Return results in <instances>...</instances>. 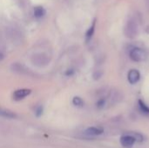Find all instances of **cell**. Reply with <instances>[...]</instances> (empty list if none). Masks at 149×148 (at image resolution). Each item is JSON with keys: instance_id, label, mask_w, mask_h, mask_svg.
Here are the masks:
<instances>
[{"instance_id": "cell-14", "label": "cell", "mask_w": 149, "mask_h": 148, "mask_svg": "<svg viewBox=\"0 0 149 148\" xmlns=\"http://www.w3.org/2000/svg\"><path fill=\"white\" fill-rule=\"evenodd\" d=\"M101 76H102V72H100V71H96V72H94V74H93V79H99L100 78H101Z\"/></svg>"}, {"instance_id": "cell-1", "label": "cell", "mask_w": 149, "mask_h": 148, "mask_svg": "<svg viewBox=\"0 0 149 148\" xmlns=\"http://www.w3.org/2000/svg\"><path fill=\"white\" fill-rule=\"evenodd\" d=\"M124 32H125V35L127 38H134L135 37H137V35L139 33V28H138V24L135 22V20L130 19L127 21V23L125 26Z\"/></svg>"}, {"instance_id": "cell-2", "label": "cell", "mask_w": 149, "mask_h": 148, "mask_svg": "<svg viewBox=\"0 0 149 148\" xmlns=\"http://www.w3.org/2000/svg\"><path fill=\"white\" fill-rule=\"evenodd\" d=\"M50 59L48 58L47 55H45V53H37L35 55L32 56L31 58V62L37 65V66H45L46 65H48Z\"/></svg>"}, {"instance_id": "cell-8", "label": "cell", "mask_w": 149, "mask_h": 148, "mask_svg": "<svg viewBox=\"0 0 149 148\" xmlns=\"http://www.w3.org/2000/svg\"><path fill=\"white\" fill-rule=\"evenodd\" d=\"M86 133L89 136H98L103 133V129L98 127H89L86 130Z\"/></svg>"}, {"instance_id": "cell-3", "label": "cell", "mask_w": 149, "mask_h": 148, "mask_svg": "<svg viewBox=\"0 0 149 148\" xmlns=\"http://www.w3.org/2000/svg\"><path fill=\"white\" fill-rule=\"evenodd\" d=\"M130 58L134 62H141L146 58L145 51L141 48H134L130 51Z\"/></svg>"}, {"instance_id": "cell-11", "label": "cell", "mask_w": 149, "mask_h": 148, "mask_svg": "<svg viewBox=\"0 0 149 148\" xmlns=\"http://www.w3.org/2000/svg\"><path fill=\"white\" fill-rule=\"evenodd\" d=\"M0 116H3V117H7V118H14L16 115L8 110H4V109L0 108Z\"/></svg>"}, {"instance_id": "cell-7", "label": "cell", "mask_w": 149, "mask_h": 148, "mask_svg": "<svg viewBox=\"0 0 149 148\" xmlns=\"http://www.w3.org/2000/svg\"><path fill=\"white\" fill-rule=\"evenodd\" d=\"M31 90L29 89H20L16 91L13 93V99L15 100H21L23 99H24L25 97H27L30 93H31Z\"/></svg>"}, {"instance_id": "cell-13", "label": "cell", "mask_w": 149, "mask_h": 148, "mask_svg": "<svg viewBox=\"0 0 149 148\" xmlns=\"http://www.w3.org/2000/svg\"><path fill=\"white\" fill-rule=\"evenodd\" d=\"M139 106L140 108L141 109V111L145 113H149V107L141 100H139Z\"/></svg>"}, {"instance_id": "cell-17", "label": "cell", "mask_w": 149, "mask_h": 148, "mask_svg": "<svg viewBox=\"0 0 149 148\" xmlns=\"http://www.w3.org/2000/svg\"><path fill=\"white\" fill-rule=\"evenodd\" d=\"M3 58V52H2V51H0V61H1Z\"/></svg>"}, {"instance_id": "cell-10", "label": "cell", "mask_w": 149, "mask_h": 148, "mask_svg": "<svg viewBox=\"0 0 149 148\" xmlns=\"http://www.w3.org/2000/svg\"><path fill=\"white\" fill-rule=\"evenodd\" d=\"M94 30H95V21H93V24L91 25V27H90V28L88 29V31H86V39H87V40L91 39V38L93 37V33H94Z\"/></svg>"}, {"instance_id": "cell-15", "label": "cell", "mask_w": 149, "mask_h": 148, "mask_svg": "<svg viewBox=\"0 0 149 148\" xmlns=\"http://www.w3.org/2000/svg\"><path fill=\"white\" fill-rule=\"evenodd\" d=\"M36 115L38 116V117H39L42 113H43V107L42 106H39V107H38L37 109H36Z\"/></svg>"}, {"instance_id": "cell-6", "label": "cell", "mask_w": 149, "mask_h": 148, "mask_svg": "<svg viewBox=\"0 0 149 148\" xmlns=\"http://www.w3.org/2000/svg\"><path fill=\"white\" fill-rule=\"evenodd\" d=\"M11 69L15 72H18L20 74H26V75H31V72L29 69H27L25 66H24L21 64L15 63L11 65Z\"/></svg>"}, {"instance_id": "cell-4", "label": "cell", "mask_w": 149, "mask_h": 148, "mask_svg": "<svg viewBox=\"0 0 149 148\" xmlns=\"http://www.w3.org/2000/svg\"><path fill=\"white\" fill-rule=\"evenodd\" d=\"M141 79V74L139 72L138 70H135V69H133L131 70L128 74H127V79L129 81L130 84H135L137 83Z\"/></svg>"}, {"instance_id": "cell-12", "label": "cell", "mask_w": 149, "mask_h": 148, "mask_svg": "<svg viewBox=\"0 0 149 148\" xmlns=\"http://www.w3.org/2000/svg\"><path fill=\"white\" fill-rule=\"evenodd\" d=\"M72 103H73L74 106H79V107H81V106H84V101H83V99H82L81 98H79V97H74L73 99H72Z\"/></svg>"}, {"instance_id": "cell-9", "label": "cell", "mask_w": 149, "mask_h": 148, "mask_svg": "<svg viewBox=\"0 0 149 148\" xmlns=\"http://www.w3.org/2000/svg\"><path fill=\"white\" fill-rule=\"evenodd\" d=\"M45 14V10L43 7L38 6L34 9V15L36 17H41Z\"/></svg>"}, {"instance_id": "cell-16", "label": "cell", "mask_w": 149, "mask_h": 148, "mask_svg": "<svg viewBox=\"0 0 149 148\" xmlns=\"http://www.w3.org/2000/svg\"><path fill=\"white\" fill-rule=\"evenodd\" d=\"M104 104H105V100H103V99L102 100H100L99 103H98V106L99 107H102L104 106Z\"/></svg>"}, {"instance_id": "cell-5", "label": "cell", "mask_w": 149, "mask_h": 148, "mask_svg": "<svg viewBox=\"0 0 149 148\" xmlns=\"http://www.w3.org/2000/svg\"><path fill=\"white\" fill-rule=\"evenodd\" d=\"M135 139L132 135H123L120 138V143L125 147H130L135 143Z\"/></svg>"}]
</instances>
